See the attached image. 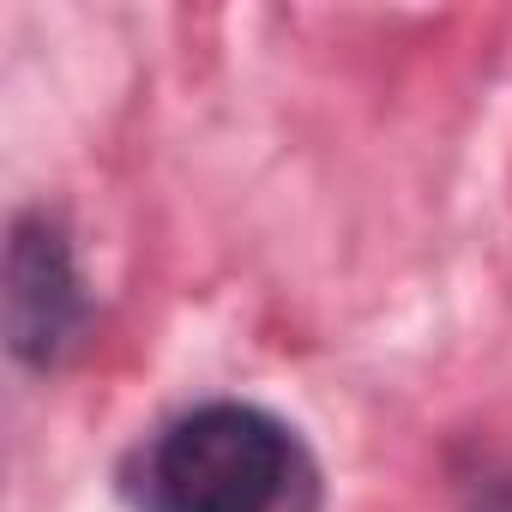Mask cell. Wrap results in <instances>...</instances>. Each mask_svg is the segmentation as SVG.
I'll use <instances>...</instances> for the list:
<instances>
[{
  "instance_id": "1",
  "label": "cell",
  "mask_w": 512,
  "mask_h": 512,
  "mask_svg": "<svg viewBox=\"0 0 512 512\" xmlns=\"http://www.w3.org/2000/svg\"><path fill=\"white\" fill-rule=\"evenodd\" d=\"M296 482V434L253 404H205L145 452L151 512H284Z\"/></svg>"
},
{
  "instance_id": "2",
  "label": "cell",
  "mask_w": 512,
  "mask_h": 512,
  "mask_svg": "<svg viewBox=\"0 0 512 512\" xmlns=\"http://www.w3.org/2000/svg\"><path fill=\"white\" fill-rule=\"evenodd\" d=\"M85 320L73 253L49 217H19L7 241V344L19 362L49 368Z\"/></svg>"
}]
</instances>
